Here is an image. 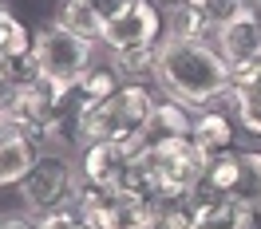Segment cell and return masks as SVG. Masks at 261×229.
Returning a JSON list of instances; mask_svg holds the SVG:
<instances>
[{
    "instance_id": "52a82bcc",
    "label": "cell",
    "mask_w": 261,
    "mask_h": 229,
    "mask_svg": "<svg viewBox=\"0 0 261 229\" xmlns=\"http://www.w3.org/2000/svg\"><path fill=\"white\" fill-rule=\"evenodd\" d=\"M150 162H154L159 190H163V202H166V197H190L198 178L206 174L210 158L194 147V138H178V142H166L163 150H150Z\"/></svg>"
},
{
    "instance_id": "4fadbf2b",
    "label": "cell",
    "mask_w": 261,
    "mask_h": 229,
    "mask_svg": "<svg viewBox=\"0 0 261 229\" xmlns=\"http://www.w3.org/2000/svg\"><path fill=\"white\" fill-rule=\"evenodd\" d=\"M229 202L261 217V150H233V190Z\"/></svg>"
},
{
    "instance_id": "e0dca14e",
    "label": "cell",
    "mask_w": 261,
    "mask_h": 229,
    "mask_svg": "<svg viewBox=\"0 0 261 229\" xmlns=\"http://www.w3.org/2000/svg\"><path fill=\"white\" fill-rule=\"evenodd\" d=\"M166 36H178V40H198V44H210V36H218L210 20L198 12L194 4H178V8H166Z\"/></svg>"
},
{
    "instance_id": "7c38bea8",
    "label": "cell",
    "mask_w": 261,
    "mask_h": 229,
    "mask_svg": "<svg viewBox=\"0 0 261 229\" xmlns=\"http://www.w3.org/2000/svg\"><path fill=\"white\" fill-rule=\"evenodd\" d=\"M233 131H238V123H233V114H226L222 107H206V111L194 114V147L206 154V158H222L233 150Z\"/></svg>"
},
{
    "instance_id": "9c48e42d",
    "label": "cell",
    "mask_w": 261,
    "mask_h": 229,
    "mask_svg": "<svg viewBox=\"0 0 261 229\" xmlns=\"http://www.w3.org/2000/svg\"><path fill=\"white\" fill-rule=\"evenodd\" d=\"M130 158H135V147L130 142H87V147L75 154L80 162V178L87 186H99V190H119L127 182Z\"/></svg>"
},
{
    "instance_id": "5b68a950",
    "label": "cell",
    "mask_w": 261,
    "mask_h": 229,
    "mask_svg": "<svg viewBox=\"0 0 261 229\" xmlns=\"http://www.w3.org/2000/svg\"><path fill=\"white\" fill-rule=\"evenodd\" d=\"M32 60L44 75L75 87L83 79V71L95 64V40H83V36L60 28L56 20H48L32 32Z\"/></svg>"
},
{
    "instance_id": "d4e9b609",
    "label": "cell",
    "mask_w": 261,
    "mask_h": 229,
    "mask_svg": "<svg viewBox=\"0 0 261 229\" xmlns=\"http://www.w3.org/2000/svg\"><path fill=\"white\" fill-rule=\"evenodd\" d=\"M0 229H40V217L28 210H4L0 213Z\"/></svg>"
},
{
    "instance_id": "7a4b0ae2",
    "label": "cell",
    "mask_w": 261,
    "mask_h": 229,
    "mask_svg": "<svg viewBox=\"0 0 261 229\" xmlns=\"http://www.w3.org/2000/svg\"><path fill=\"white\" fill-rule=\"evenodd\" d=\"M159 99L150 95L147 83H123L111 99L99 103H80L75 111V131H80V150L87 142H135L143 123L150 119Z\"/></svg>"
},
{
    "instance_id": "277c9868",
    "label": "cell",
    "mask_w": 261,
    "mask_h": 229,
    "mask_svg": "<svg viewBox=\"0 0 261 229\" xmlns=\"http://www.w3.org/2000/svg\"><path fill=\"white\" fill-rule=\"evenodd\" d=\"M80 213L91 229H159V202L135 194L127 186L119 190H99V186H80Z\"/></svg>"
},
{
    "instance_id": "4316f807",
    "label": "cell",
    "mask_w": 261,
    "mask_h": 229,
    "mask_svg": "<svg viewBox=\"0 0 261 229\" xmlns=\"http://www.w3.org/2000/svg\"><path fill=\"white\" fill-rule=\"evenodd\" d=\"M12 131H16V127H12V119H8V114L0 111V138H8Z\"/></svg>"
},
{
    "instance_id": "cb8c5ba5",
    "label": "cell",
    "mask_w": 261,
    "mask_h": 229,
    "mask_svg": "<svg viewBox=\"0 0 261 229\" xmlns=\"http://www.w3.org/2000/svg\"><path fill=\"white\" fill-rule=\"evenodd\" d=\"M40 229H91V225L83 221L80 202H75V206H67V210H56V213H48V217H40Z\"/></svg>"
},
{
    "instance_id": "8fae6325",
    "label": "cell",
    "mask_w": 261,
    "mask_h": 229,
    "mask_svg": "<svg viewBox=\"0 0 261 229\" xmlns=\"http://www.w3.org/2000/svg\"><path fill=\"white\" fill-rule=\"evenodd\" d=\"M214 48L226 55L229 67L257 60V55H261V24L249 16V12H245V16H238L233 24L218 28V36H214Z\"/></svg>"
},
{
    "instance_id": "ba28073f",
    "label": "cell",
    "mask_w": 261,
    "mask_h": 229,
    "mask_svg": "<svg viewBox=\"0 0 261 229\" xmlns=\"http://www.w3.org/2000/svg\"><path fill=\"white\" fill-rule=\"evenodd\" d=\"M233 123L242 127L245 134L261 138V55L249 60V64H238L233 67V79H229V91L218 99Z\"/></svg>"
},
{
    "instance_id": "83f0119b",
    "label": "cell",
    "mask_w": 261,
    "mask_h": 229,
    "mask_svg": "<svg viewBox=\"0 0 261 229\" xmlns=\"http://www.w3.org/2000/svg\"><path fill=\"white\" fill-rule=\"evenodd\" d=\"M154 4H159V8L166 12V8H178V4H194V0H154Z\"/></svg>"
},
{
    "instance_id": "6da1fadb",
    "label": "cell",
    "mask_w": 261,
    "mask_h": 229,
    "mask_svg": "<svg viewBox=\"0 0 261 229\" xmlns=\"http://www.w3.org/2000/svg\"><path fill=\"white\" fill-rule=\"evenodd\" d=\"M154 79L190 111H206L210 103L229 91L233 67L214 44H198V40H178V36H163L159 40V64H154Z\"/></svg>"
},
{
    "instance_id": "484cf974",
    "label": "cell",
    "mask_w": 261,
    "mask_h": 229,
    "mask_svg": "<svg viewBox=\"0 0 261 229\" xmlns=\"http://www.w3.org/2000/svg\"><path fill=\"white\" fill-rule=\"evenodd\" d=\"M87 4H91V8H95L99 16H103V24H107V20H111L115 12H119V8H127L130 0H87Z\"/></svg>"
},
{
    "instance_id": "44dd1931",
    "label": "cell",
    "mask_w": 261,
    "mask_h": 229,
    "mask_svg": "<svg viewBox=\"0 0 261 229\" xmlns=\"http://www.w3.org/2000/svg\"><path fill=\"white\" fill-rule=\"evenodd\" d=\"M36 71V60L32 51L24 55V60H0V111L8 114L12 111V103H16L20 87H24V79Z\"/></svg>"
},
{
    "instance_id": "f1b7e54d",
    "label": "cell",
    "mask_w": 261,
    "mask_h": 229,
    "mask_svg": "<svg viewBox=\"0 0 261 229\" xmlns=\"http://www.w3.org/2000/svg\"><path fill=\"white\" fill-rule=\"evenodd\" d=\"M249 16H253V20L261 24V0H249Z\"/></svg>"
},
{
    "instance_id": "5bb4252c",
    "label": "cell",
    "mask_w": 261,
    "mask_h": 229,
    "mask_svg": "<svg viewBox=\"0 0 261 229\" xmlns=\"http://www.w3.org/2000/svg\"><path fill=\"white\" fill-rule=\"evenodd\" d=\"M36 158H40V147L32 142V134L12 131L8 138H0V186H20Z\"/></svg>"
},
{
    "instance_id": "2e32d148",
    "label": "cell",
    "mask_w": 261,
    "mask_h": 229,
    "mask_svg": "<svg viewBox=\"0 0 261 229\" xmlns=\"http://www.w3.org/2000/svg\"><path fill=\"white\" fill-rule=\"evenodd\" d=\"M56 24L67 28V32H75V36H83V40H95V44H99V36H103V16L87 0H60Z\"/></svg>"
},
{
    "instance_id": "9a60e30c",
    "label": "cell",
    "mask_w": 261,
    "mask_h": 229,
    "mask_svg": "<svg viewBox=\"0 0 261 229\" xmlns=\"http://www.w3.org/2000/svg\"><path fill=\"white\" fill-rule=\"evenodd\" d=\"M257 213L238 206V202H210L198 206V225L194 229H253Z\"/></svg>"
},
{
    "instance_id": "ac0fdd59",
    "label": "cell",
    "mask_w": 261,
    "mask_h": 229,
    "mask_svg": "<svg viewBox=\"0 0 261 229\" xmlns=\"http://www.w3.org/2000/svg\"><path fill=\"white\" fill-rule=\"evenodd\" d=\"M28 51H32V32H28V24H24L12 8L0 4V60H24Z\"/></svg>"
},
{
    "instance_id": "d6986e66",
    "label": "cell",
    "mask_w": 261,
    "mask_h": 229,
    "mask_svg": "<svg viewBox=\"0 0 261 229\" xmlns=\"http://www.w3.org/2000/svg\"><path fill=\"white\" fill-rule=\"evenodd\" d=\"M154 64H159V44L154 48H130V51H115L111 67L123 75V83H143L154 75Z\"/></svg>"
},
{
    "instance_id": "3957f363",
    "label": "cell",
    "mask_w": 261,
    "mask_h": 229,
    "mask_svg": "<svg viewBox=\"0 0 261 229\" xmlns=\"http://www.w3.org/2000/svg\"><path fill=\"white\" fill-rule=\"evenodd\" d=\"M80 162L75 154H56V150H40V158L32 162V170L20 182V206L36 217H48L56 210H67L75 206L80 197Z\"/></svg>"
},
{
    "instance_id": "8992f818",
    "label": "cell",
    "mask_w": 261,
    "mask_h": 229,
    "mask_svg": "<svg viewBox=\"0 0 261 229\" xmlns=\"http://www.w3.org/2000/svg\"><path fill=\"white\" fill-rule=\"evenodd\" d=\"M166 36V16L154 0H130L127 8H119L107 24L99 44L111 51H130V48H154Z\"/></svg>"
},
{
    "instance_id": "603a6c76",
    "label": "cell",
    "mask_w": 261,
    "mask_h": 229,
    "mask_svg": "<svg viewBox=\"0 0 261 229\" xmlns=\"http://www.w3.org/2000/svg\"><path fill=\"white\" fill-rule=\"evenodd\" d=\"M194 8L210 20L214 28H226V24H233L238 16L249 12V0H194Z\"/></svg>"
},
{
    "instance_id": "ffe728a7",
    "label": "cell",
    "mask_w": 261,
    "mask_h": 229,
    "mask_svg": "<svg viewBox=\"0 0 261 229\" xmlns=\"http://www.w3.org/2000/svg\"><path fill=\"white\" fill-rule=\"evenodd\" d=\"M123 87V75L111 64H91L83 71V79L75 83V91L83 95V103H99V99H111Z\"/></svg>"
},
{
    "instance_id": "7402d4cb",
    "label": "cell",
    "mask_w": 261,
    "mask_h": 229,
    "mask_svg": "<svg viewBox=\"0 0 261 229\" xmlns=\"http://www.w3.org/2000/svg\"><path fill=\"white\" fill-rule=\"evenodd\" d=\"M194 225H198V206L190 197L159 202V229H194Z\"/></svg>"
},
{
    "instance_id": "30bf717a",
    "label": "cell",
    "mask_w": 261,
    "mask_h": 229,
    "mask_svg": "<svg viewBox=\"0 0 261 229\" xmlns=\"http://www.w3.org/2000/svg\"><path fill=\"white\" fill-rule=\"evenodd\" d=\"M190 131H194V114H190V107H182V103H174V99H163V103H154L150 119L143 123V131H139V138H135L130 147L150 154V150H163L166 142L190 138Z\"/></svg>"
}]
</instances>
